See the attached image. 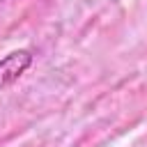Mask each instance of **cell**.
<instances>
[{
    "instance_id": "obj_1",
    "label": "cell",
    "mask_w": 147,
    "mask_h": 147,
    "mask_svg": "<svg viewBox=\"0 0 147 147\" xmlns=\"http://www.w3.org/2000/svg\"><path fill=\"white\" fill-rule=\"evenodd\" d=\"M32 60H34V55L28 48H16V51L7 53L5 57H0V90L11 85L14 80H18L30 69Z\"/></svg>"
}]
</instances>
